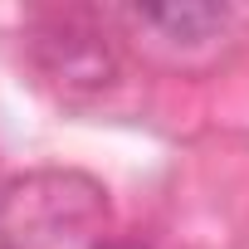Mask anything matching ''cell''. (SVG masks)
<instances>
[{
	"label": "cell",
	"mask_w": 249,
	"mask_h": 249,
	"mask_svg": "<svg viewBox=\"0 0 249 249\" xmlns=\"http://www.w3.org/2000/svg\"><path fill=\"white\" fill-rule=\"evenodd\" d=\"M142 25H157L166 30L171 39H205L210 30L225 25V5H200V0H171V5H142L137 10Z\"/></svg>",
	"instance_id": "1"
}]
</instances>
